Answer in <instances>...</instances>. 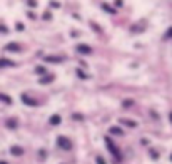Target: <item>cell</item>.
Instances as JSON below:
<instances>
[{
	"instance_id": "cell-21",
	"label": "cell",
	"mask_w": 172,
	"mask_h": 164,
	"mask_svg": "<svg viewBox=\"0 0 172 164\" xmlns=\"http://www.w3.org/2000/svg\"><path fill=\"white\" fill-rule=\"evenodd\" d=\"M164 39H172V27H169L164 34Z\"/></svg>"
},
{
	"instance_id": "cell-20",
	"label": "cell",
	"mask_w": 172,
	"mask_h": 164,
	"mask_svg": "<svg viewBox=\"0 0 172 164\" xmlns=\"http://www.w3.org/2000/svg\"><path fill=\"white\" fill-rule=\"evenodd\" d=\"M75 72H77V76H79V77H80V79H89V76H87V74H84V70H80V69H77V70H75Z\"/></svg>"
},
{
	"instance_id": "cell-19",
	"label": "cell",
	"mask_w": 172,
	"mask_h": 164,
	"mask_svg": "<svg viewBox=\"0 0 172 164\" xmlns=\"http://www.w3.org/2000/svg\"><path fill=\"white\" fill-rule=\"evenodd\" d=\"M149 153H151V157H152V159H159V157H161V154H159L155 149H151Z\"/></svg>"
},
{
	"instance_id": "cell-32",
	"label": "cell",
	"mask_w": 172,
	"mask_h": 164,
	"mask_svg": "<svg viewBox=\"0 0 172 164\" xmlns=\"http://www.w3.org/2000/svg\"><path fill=\"white\" fill-rule=\"evenodd\" d=\"M140 144H142V146H147V144H149V141H147V139H140Z\"/></svg>"
},
{
	"instance_id": "cell-30",
	"label": "cell",
	"mask_w": 172,
	"mask_h": 164,
	"mask_svg": "<svg viewBox=\"0 0 172 164\" xmlns=\"http://www.w3.org/2000/svg\"><path fill=\"white\" fill-rule=\"evenodd\" d=\"M27 5H29L30 8H35L37 7V2H27Z\"/></svg>"
},
{
	"instance_id": "cell-3",
	"label": "cell",
	"mask_w": 172,
	"mask_h": 164,
	"mask_svg": "<svg viewBox=\"0 0 172 164\" xmlns=\"http://www.w3.org/2000/svg\"><path fill=\"white\" fill-rule=\"evenodd\" d=\"M20 101H22V104H25V106H29V107H37L39 106V101L30 97V95H27V94H20Z\"/></svg>"
},
{
	"instance_id": "cell-2",
	"label": "cell",
	"mask_w": 172,
	"mask_h": 164,
	"mask_svg": "<svg viewBox=\"0 0 172 164\" xmlns=\"http://www.w3.org/2000/svg\"><path fill=\"white\" fill-rule=\"evenodd\" d=\"M57 146L60 147V149H64V151H72L74 144H72V141L67 137V136H57Z\"/></svg>"
},
{
	"instance_id": "cell-15",
	"label": "cell",
	"mask_w": 172,
	"mask_h": 164,
	"mask_svg": "<svg viewBox=\"0 0 172 164\" xmlns=\"http://www.w3.org/2000/svg\"><path fill=\"white\" fill-rule=\"evenodd\" d=\"M109 132H110V134H114V136H124V131H122L120 127H115V126H110V127H109Z\"/></svg>"
},
{
	"instance_id": "cell-25",
	"label": "cell",
	"mask_w": 172,
	"mask_h": 164,
	"mask_svg": "<svg viewBox=\"0 0 172 164\" xmlns=\"http://www.w3.org/2000/svg\"><path fill=\"white\" fill-rule=\"evenodd\" d=\"M49 5H50V7H54V8H59V7H60V2H50Z\"/></svg>"
},
{
	"instance_id": "cell-4",
	"label": "cell",
	"mask_w": 172,
	"mask_h": 164,
	"mask_svg": "<svg viewBox=\"0 0 172 164\" xmlns=\"http://www.w3.org/2000/svg\"><path fill=\"white\" fill-rule=\"evenodd\" d=\"M75 52L80 55H90L92 54V47L89 44H77L75 45Z\"/></svg>"
},
{
	"instance_id": "cell-33",
	"label": "cell",
	"mask_w": 172,
	"mask_h": 164,
	"mask_svg": "<svg viewBox=\"0 0 172 164\" xmlns=\"http://www.w3.org/2000/svg\"><path fill=\"white\" fill-rule=\"evenodd\" d=\"M169 121L172 122V112H169Z\"/></svg>"
},
{
	"instance_id": "cell-27",
	"label": "cell",
	"mask_w": 172,
	"mask_h": 164,
	"mask_svg": "<svg viewBox=\"0 0 172 164\" xmlns=\"http://www.w3.org/2000/svg\"><path fill=\"white\" fill-rule=\"evenodd\" d=\"M15 27H17V30H24V29H25V25H24L22 22H17V25H15Z\"/></svg>"
},
{
	"instance_id": "cell-8",
	"label": "cell",
	"mask_w": 172,
	"mask_h": 164,
	"mask_svg": "<svg viewBox=\"0 0 172 164\" xmlns=\"http://www.w3.org/2000/svg\"><path fill=\"white\" fill-rule=\"evenodd\" d=\"M4 50H7V52H22V47H20V44H17V42H10V44H7L4 47Z\"/></svg>"
},
{
	"instance_id": "cell-1",
	"label": "cell",
	"mask_w": 172,
	"mask_h": 164,
	"mask_svg": "<svg viewBox=\"0 0 172 164\" xmlns=\"http://www.w3.org/2000/svg\"><path fill=\"white\" fill-rule=\"evenodd\" d=\"M104 142H105V147L109 149V153H110V154H112V156H114L117 161H120V159H122L120 151H119V147H117V146H115L114 139H112L110 136H105V137H104Z\"/></svg>"
},
{
	"instance_id": "cell-14",
	"label": "cell",
	"mask_w": 172,
	"mask_h": 164,
	"mask_svg": "<svg viewBox=\"0 0 172 164\" xmlns=\"http://www.w3.org/2000/svg\"><path fill=\"white\" fill-rule=\"evenodd\" d=\"M0 102H4V104H7V106H10L12 102H14V99L10 97L8 94H2L0 92Z\"/></svg>"
},
{
	"instance_id": "cell-28",
	"label": "cell",
	"mask_w": 172,
	"mask_h": 164,
	"mask_svg": "<svg viewBox=\"0 0 172 164\" xmlns=\"http://www.w3.org/2000/svg\"><path fill=\"white\" fill-rule=\"evenodd\" d=\"M8 32V29L5 25H0V34H7Z\"/></svg>"
},
{
	"instance_id": "cell-22",
	"label": "cell",
	"mask_w": 172,
	"mask_h": 164,
	"mask_svg": "<svg viewBox=\"0 0 172 164\" xmlns=\"http://www.w3.org/2000/svg\"><path fill=\"white\" fill-rule=\"evenodd\" d=\"M95 162H97V164H107V161H105L102 156H97V157H95Z\"/></svg>"
},
{
	"instance_id": "cell-34",
	"label": "cell",
	"mask_w": 172,
	"mask_h": 164,
	"mask_svg": "<svg viewBox=\"0 0 172 164\" xmlns=\"http://www.w3.org/2000/svg\"><path fill=\"white\" fill-rule=\"evenodd\" d=\"M0 164H8V162H5V161H0Z\"/></svg>"
},
{
	"instance_id": "cell-7",
	"label": "cell",
	"mask_w": 172,
	"mask_h": 164,
	"mask_svg": "<svg viewBox=\"0 0 172 164\" xmlns=\"http://www.w3.org/2000/svg\"><path fill=\"white\" fill-rule=\"evenodd\" d=\"M17 64L10 59H5V57H0V69H10V67H15Z\"/></svg>"
},
{
	"instance_id": "cell-9",
	"label": "cell",
	"mask_w": 172,
	"mask_h": 164,
	"mask_svg": "<svg viewBox=\"0 0 172 164\" xmlns=\"http://www.w3.org/2000/svg\"><path fill=\"white\" fill-rule=\"evenodd\" d=\"M144 29H145V25H144V24H134V25L129 27V32H132V34H142Z\"/></svg>"
},
{
	"instance_id": "cell-16",
	"label": "cell",
	"mask_w": 172,
	"mask_h": 164,
	"mask_svg": "<svg viewBox=\"0 0 172 164\" xmlns=\"http://www.w3.org/2000/svg\"><path fill=\"white\" fill-rule=\"evenodd\" d=\"M35 74H37V76H47V69H45V67H43V66H37L35 67Z\"/></svg>"
},
{
	"instance_id": "cell-31",
	"label": "cell",
	"mask_w": 172,
	"mask_h": 164,
	"mask_svg": "<svg viewBox=\"0 0 172 164\" xmlns=\"http://www.w3.org/2000/svg\"><path fill=\"white\" fill-rule=\"evenodd\" d=\"M90 25H92V27H94V29H95V30H97V32H102V29H100V27H99V25H95V24H90Z\"/></svg>"
},
{
	"instance_id": "cell-35",
	"label": "cell",
	"mask_w": 172,
	"mask_h": 164,
	"mask_svg": "<svg viewBox=\"0 0 172 164\" xmlns=\"http://www.w3.org/2000/svg\"><path fill=\"white\" fill-rule=\"evenodd\" d=\"M170 161H172V154H170Z\"/></svg>"
},
{
	"instance_id": "cell-23",
	"label": "cell",
	"mask_w": 172,
	"mask_h": 164,
	"mask_svg": "<svg viewBox=\"0 0 172 164\" xmlns=\"http://www.w3.org/2000/svg\"><path fill=\"white\" fill-rule=\"evenodd\" d=\"M39 156H40V159H45V156H47L45 149H40V151H39Z\"/></svg>"
},
{
	"instance_id": "cell-17",
	"label": "cell",
	"mask_w": 172,
	"mask_h": 164,
	"mask_svg": "<svg viewBox=\"0 0 172 164\" xmlns=\"http://www.w3.org/2000/svg\"><path fill=\"white\" fill-rule=\"evenodd\" d=\"M100 8H102V10H105L107 14H115V8L109 7V4H102V5H100Z\"/></svg>"
},
{
	"instance_id": "cell-12",
	"label": "cell",
	"mask_w": 172,
	"mask_h": 164,
	"mask_svg": "<svg viewBox=\"0 0 172 164\" xmlns=\"http://www.w3.org/2000/svg\"><path fill=\"white\" fill-rule=\"evenodd\" d=\"M24 153H25V149H24L22 146H12L10 147V154H12V156H22Z\"/></svg>"
},
{
	"instance_id": "cell-6",
	"label": "cell",
	"mask_w": 172,
	"mask_h": 164,
	"mask_svg": "<svg viewBox=\"0 0 172 164\" xmlns=\"http://www.w3.org/2000/svg\"><path fill=\"white\" fill-rule=\"evenodd\" d=\"M119 124H122V126H127V127H130V129H135L137 126V121H134V119H126V117H122V119H119Z\"/></svg>"
},
{
	"instance_id": "cell-29",
	"label": "cell",
	"mask_w": 172,
	"mask_h": 164,
	"mask_svg": "<svg viewBox=\"0 0 172 164\" xmlns=\"http://www.w3.org/2000/svg\"><path fill=\"white\" fill-rule=\"evenodd\" d=\"M43 18H45V20H50V18H52V14H49V12H45V14H43Z\"/></svg>"
},
{
	"instance_id": "cell-10",
	"label": "cell",
	"mask_w": 172,
	"mask_h": 164,
	"mask_svg": "<svg viewBox=\"0 0 172 164\" xmlns=\"http://www.w3.org/2000/svg\"><path fill=\"white\" fill-rule=\"evenodd\" d=\"M54 80H55V76H52V74H47V76L40 77L39 84H40V85H45V84H50V82H54Z\"/></svg>"
},
{
	"instance_id": "cell-13",
	"label": "cell",
	"mask_w": 172,
	"mask_h": 164,
	"mask_svg": "<svg viewBox=\"0 0 172 164\" xmlns=\"http://www.w3.org/2000/svg\"><path fill=\"white\" fill-rule=\"evenodd\" d=\"M5 126H7V129H17L18 127V122H17V119H7L5 121Z\"/></svg>"
},
{
	"instance_id": "cell-5",
	"label": "cell",
	"mask_w": 172,
	"mask_h": 164,
	"mask_svg": "<svg viewBox=\"0 0 172 164\" xmlns=\"http://www.w3.org/2000/svg\"><path fill=\"white\" fill-rule=\"evenodd\" d=\"M64 60L65 57H59V55H47V57H43L45 64H62Z\"/></svg>"
},
{
	"instance_id": "cell-18",
	"label": "cell",
	"mask_w": 172,
	"mask_h": 164,
	"mask_svg": "<svg viewBox=\"0 0 172 164\" xmlns=\"http://www.w3.org/2000/svg\"><path fill=\"white\" fill-rule=\"evenodd\" d=\"M122 106H124V107H132L134 106V101H132V99H124V101H122Z\"/></svg>"
},
{
	"instance_id": "cell-11",
	"label": "cell",
	"mask_w": 172,
	"mask_h": 164,
	"mask_svg": "<svg viewBox=\"0 0 172 164\" xmlns=\"http://www.w3.org/2000/svg\"><path fill=\"white\" fill-rule=\"evenodd\" d=\"M60 122H62L60 114H54V116H50V119H49V124L50 126H60Z\"/></svg>"
},
{
	"instance_id": "cell-26",
	"label": "cell",
	"mask_w": 172,
	"mask_h": 164,
	"mask_svg": "<svg viewBox=\"0 0 172 164\" xmlns=\"http://www.w3.org/2000/svg\"><path fill=\"white\" fill-rule=\"evenodd\" d=\"M114 5H115V8H117V7H124V2H122V0H119V2L115 0V2H114Z\"/></svg>"
},
{
	"instance_id": "cell-24",
	"label": "cell",
	"mask_w": 172,
	"mask_h": 164,
	"mask_svg": "<svg viewBox=\"0 0 172 164\" xmlns=\"http://www.w3.org/2000/svg\"><path fill=\"white\" fill-rule=\"evenodd\" d=\"M72 119H75V121L79 119V121H82V119H84V116H80V114H72Z\"/></svg>"
}]
</instances>
